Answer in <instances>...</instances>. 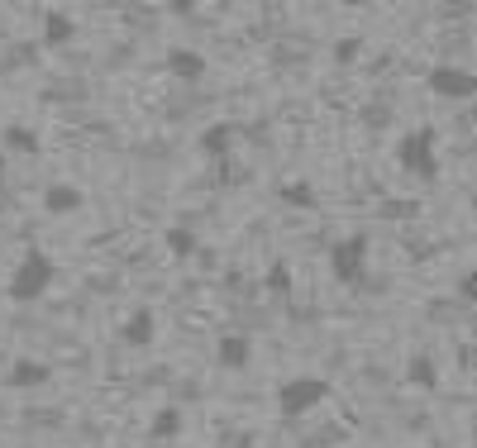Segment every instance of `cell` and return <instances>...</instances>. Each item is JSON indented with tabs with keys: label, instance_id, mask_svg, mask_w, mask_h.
<instances>
[{
	"label": "cell",
	"instance_id": "obj_9",
	"mask_svg": "<svg viewBox=\"0 0 477 448\" xmlns=\"http://www.w3.org/2000/svg\"><path fill=\"white\" fill-rule=\"evenodd\" d=\"M81 205H87V196H81L77 186H62V182H53V186L44 191V210H48V215H77Z\"/></svg>",
	"mask_w": 477,
	"mask_h": 448
},
{
	"label": "cell",
	"instance_id": "obj_15",
	"mask_svg": "<svg viewBox=\"0 0 477 448\" xmlns=\"http://www.w3.org/2000/svg\"><path fill=\"white\" fill-rule=\"evenodd\" d=\"M5 148H15V153H38L44 143H38V134L25 130V124H10V130H5Z\"/></svg>",
	"mask_w": 477,
	"mask_h": 448
},
{
	"label": "cell",
	"instance_id": "obj_14",
	"mask_svg": "<svg viewBox=\"0 0 477 448\" xmlns=\"http://www.w3.org/2000/svg\"><path fill=\"white\" fill-rule=\"evenodd\" d=\"M406 377H410V387H425V391H434V381H440V368H434L430 358H410Z\"/></svg>",
	"mask_w": 477,
	"mask_h": 448
},
{
	"label": "cell",
	"instance_id": "obj_21",
	"mask_svg": "<svg viewBox=\"0 0 477 448\" xmlns=\"http://www.w3.org/2000/svg\"><path fill=\"white\" fill-rule=\"evenodd\" d=\"M168 10H172V15H196V5H192V0H172Z\"/></svg>",
	"mask_w": 477,
	"mask_h": 448
},
{
	"label": "cell",
	"instance_id": "obj_1",
	"mask_svg": "<svg viewBox=\"0 0 477 448\" xmlns=\"http://www.w3.org/2000/svg\"><path fill=\"white\" fill-rule=\"evenodd\" d=\"M53 276H57V267H53V258L44 248H25V258L15 263V272H10V301L15 306H34L38 296H44L48 287H53Z\"/></svg>",
	"mask_w": 477,
	"mask_h": 448
},
{
	"label": "cell",
	"instance_id": "obj_6",
	"mask_svg": "<svg viewBox=\"0 0 477 448\" xmlns=\"http://www.w3.org/2000/svg\"><path fill=\"white\" fill-rule=\"evenodd\" d=\"M215 362H220L224 372H244L248 362H254V339L239 334V329L220 334V339H215Z\"/></svg>",
	"mask_w": 477,
	"mask_h": 448
},
{
	"label": "cell",
	"instance_id": "obj_2",
	"mask_svg": "<svg viewBox=\"0 0 477 448\" xmlns=\"http://www.w3.org/2000/svg\"><path fill=\"white\" fill-rule=\"evenodd\" d=\"M329 401V381L316 377V372H306V377H286L282 387H277V415L282 420H306L316 405Z\"/></svg>",
	"mask_w": 477,
	"mask_h": 448
},
{
	"label": "cell",
	"instance_id": "obj_7",
	"mask_svg": "<svg viewBox=\"0 0 477 448\" xmlns=\"http://www.w3.org/2000/svg\"><path fill=\"white\" fill-rule=\"evenodd\" d=\"M153 334H158V319H153L149 306H139V310L130 315V325L119 329V339H124L130 349H149V344H153Z\"/></svg>",
	"mask_w": 477,
	"mask_h": 448
},
{
	"label": "cell",
	"instance_id": "obj_8",
	"mask_svg": "<svg viewBox=\"0 0 477 448\" xmlns=\"http://www.w3.org/2000/svg\"><path fill=\"white\" fill-rule=\"evenodd\" d=\"M162 68H168L177 81H201L205 77V57L192 53V48H172L168 57H162Z\"/></svg>",
	"mask_w": 477,
	"mask_h": 448
},
{
	"label": "cell",
	"instance_id": "obj_5",
	"mask_svg": "<svg viewBox=\"0 0 477 448\" xmlns=\"http://www.w3.org/2000/svg\"><path fill=\"white\" fill-rule=\"evenodd\" d=\"M425 87L440 100H472L477 96V72L453 68V62H434V68L425 72Z\"/></svg>",
	"mask_w": 477,
	"mask_h": 448
},
{
	"label": "cell",
	"instance_id": "obj_19",
	"mask_svg": "<svg viewBox=\"0 0 477 448\" xmlns=\"http://www.w3.org/2000/svg\"><path fill=\"white\" fill-rule=\"evenodd\" d=\"M459 291H463V301H472V306H477V272H468V276H463Z\"/></svg>",
	"mask_w": 477,
	"mask_h": 448
},
{
	"label": "cell",
	"instance_id": "obj_13",
	"mask_svg": "<svg viewBox=\"0 0 477 448\" xmlns=\"http://www.w3.org/2000/svg\"><path fill=\"white\" fill-rule=\"evenodd\" d=\"M162 244H168V253H172V258H192V253L201 248V239H196V234L192 229H186V224H177V229H168V234H162Z\"/></svg>",
	"mask_w": 477,
	"mask_h": 448
},
{
	"label": "cell",
	"instance_id": "obj_17",
	"mask_svg": "<svg viewBox=\"0 0 477 448\" xmlns=\"http://www.w3.org/2000/svg\"><path fill=\"white\" fill-rule=\"evenodd\" d=\"M363 53V38H339V44H335V57L339 62H354Z\"/></svg>",
	"mask_w": 477,
	"mask_h": 448
},
{
	"label": "cell",
	"instance_id": "obj_3",
	"mask_svg": "<svg viewBox=\"0 0 477 448\" xmlns=\"http://www.w3.org/2000/svg\"><path fill=\"white\" fill-rule=\"evenodd\" d=\"M397 162L406 167L410 177L434 182V172H440V153H434V130H430V124H420V130H410V134L397 139Z\"/></svg>",
	"mask_w": 477,
	"mask_h": 448
},
{
	"label": "cell",
	"instance_id": "obj_20",
	"mask_svg": "<svg viewBox=\"0 0 477 448\" xmlns=\"http://www.w3.org/2000/svg\"><path fill=\"white\" fill-rule=\"evenodd\" d=\"M282 196H286V201H296V205H310V201H316V196H310V191H306V186H286V191H282Z\"/></svg>",
	"mask_w": 477,
	"mask_h": 448
},
{
	"label": "cell",
	"instance_id": "obj_11",
	"mask_svg": "<svg viewBox=\"0 0 477 448\" xmlns=\"http://www.w3.org/2000/svg\"><path fill=\"white\" fill-rule=\"evenodd\" d=\"M234 124H211V130H205L201 134V153H211V158H224V153H230V148H234Z\"/></svg>",
	"mask_w": 477,
	"mask_h": 448
},
{
	"label": "cell",
	"instance_id": "obj_22",
	"mask_svg": "<svg viewBox=\"0 0 477 448\" xmlns=\"http://www.w3.org/2000/svg\"><path fill=\"white\" fill-rule=\"evenodd\" d=\"M459 358H463V368H472V372H477V349H463Z\"/></svg>",
	"mask_w": 477,
	"mask_h": 448
},
{
	"label": "cell",
	"instance_id": "obj_12",
	"mask_svg": "<svg viewBox=\"0 0 477 448\" xmlns=\"http://www.w3.org/2000/svg\"><path fill=\"white\" fill-rule=\"evenodd\" d=\"M72 34H77V19H67V15H48V19H44V48L72 44Z\"/></svg>",
	"mask_w": 477,
	"mask_h": 448
},
{
	"label": "cell",
	"instance_id": "obj_10",
	"mask_svg": "<svg viewBox=\"0 0 477 448\" xmlns=\"http://www.w3.org/2000/svg\"><path fill=\"white\" fill-rule=\"evenodd\" d=\"M5 381H10L15 391H25V387H44V381H48V362H34V358H25V362H10Z\"/></svg>",
	"mask_w": 477,
	"mask_h": 448
},
{
	"label": "cell",
	"instance_id": "obj_16",
	"mask_svg": "<svg viewBox=\"0 0 477 448\" xmlns=\"http://www.w3.org/2000/svg\"><path fill=\"white\" fill-rule=\"evenodd\" d=\"M177 434H181V411L168 405V411L153 415V439H177Z\"/></svg>",
	"mask_w": 477,
	"mask_h": 448
},
{
	"label": "cell",
	"instance_id": "obj_18",
	"mask_svg": "<svg viewBox=\"0 0 477 448\" xmlns=\"http://www.w3.org/2000/svg\"><path fill=\"white\" fill-rule=\"evenodd\" d=\"M286 282H292V276H286V267H273V272H267V287H273L277 296L286 291Z\"/></svg>",
	"mask_w": 477,
	"mask_h": 448
},
{
	"label": "cell",
	"instance_id": "obj_4",
	"mask_svg": "<svg viewBox=\"0 0 477 448\" xmlns=\"http://www.w3.org/2000/svg\"><path fill=\"white\" fill-rule=\"evenodd\" d=\"M329 272H335L339 287H363L368 282V239L354 234V239H339L329 248Z\"/></svg>",
	"mask_w": 477,
	"mask_h": 448
}]
</instances>
